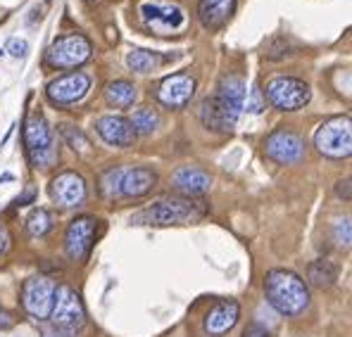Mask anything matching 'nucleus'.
Masks as SVG:
<instances>
[{
  "label": "nucleus",
  "mask_w": 352,
  "mask_h": 337,
  "mask_svg": "<svg viewBox=\"0 0 352 337\" xmlns=\"http://www.w3.org/2000/svg\"><path fill=\"white\" fill-rule=\"evenodd\" d=\"M236 10V0H200L198 17L205 29H221L231 19Z\"/></svg>",
  "instance_id": "nucleus-18"
},
{
  "label": "nucleus",
  "mask_w": 352,
  "mask_h": 337,
  "mask_svg": "<svg viewBox=\"0 0 352 337\" xmlns=\"http://www.w3.org/2000/svg\"><path fill=\"white\" fill-rule=\"evenodd\" d=\"M50 228H53V216L48 209H41V207L31 209V214L27 216V231L31 237H43Z\"/></svg>",
  "instance_id": "nucleus-27"
},
{
  "label": "nucleus",
  "mask_w": 352,
  "mask_h": 337,
  "mask_svg": "<svg viewBox=\"0 0 352 337\" xmlns=\"http://www.w3.org/2000/svg\"><path fill=\"white\" fill-rule=\"evenodd\" d=\"M93 55L91 40L81 34H67L60 36L58 40L50 43L45 50V62L53 69H76V67L86 65Z\"/></svg>",
  "instance_id": "nucleus-5"
},
{
  "label": "nucleus",
  "mask_w": 352,
  "mask_h": 337,
  "mask_svg": "<svg viewBox=\"0 0 352 337\" xmlns=\"http://www.w3.org/2000/svg\"><path fill=\"white\" fill-rule=\"evenodd\" d=\"M264 294L269 304L283 316H298L307 309L309 290L300 276L286 268H274L264 276Z\"/></svg>",
  "instance_id": "nucleus-1"
},
{
  "label": "nucleus",
  "mask_w": 352,
  "mask_h": 337,
  "mask_svg": "<svg viewBox=\"0 0 352 337\" xmlns=\"http://www.w3.org/2000/svg\"><path fill=\"white\" fill-rule=\"evenodd\" d=\"M157 183V174L150 169L136 167V169H126L122 176V197H143Z\"/></svg>",
  "instance_id": "nucleus-21"
},
{
  "label": "nucleus",
  "mask_w": 352,
  "mask_h": 337,
  "mask_svg": "<svg viewBox=\"0 0 352 337\" xmlns=\"http://www.w3.org/2000/svg\"><path fill=\"white\" fill-rule=\"evenodd\" d=\"M5 55V50H0V57H3Z\"/></svg>",
  "instance_id": "nucleus-36"
},
{
  "label": "nucleus",
  "mask_w": 352,
  "mask_h": 337,
  "mask_svg": "<svg viewBox=\"0 0 352 337\" xmlns=\"http://www.w3.org/2000/svg\"><path fill=\"white\" fill-rule=\"evenodd\" d=\"M245 81L241 79V76H224L219 84V91H217V97H219V102L226 107L234 117L238 119L241 117V112L245 110Z\"/></svg>",
  "instance_id": "nucleus-19"
},
{
  "label": "nucleus",
  "mask_w": 352,
  "mask_h": 337,
  "mask_svg": "<svg viewBox=\"0 0 352 337\" xmlns=\"http://www.w3.org/2000/svg\"><path fill=\"white\" fill-rule=\"evenodd\" d=\"M50 318H53V325L58 330H65V333H69V335L76 333V330L86 323V309H84V304H81L79 294L72 288H67V285L58 288V292H55V307H53Z\"/></svg>",
  "instance_id": "nucleus-8"
},
{
  "label": "nucleus",
  "mask_w": 352,
  "mask_h": 337,
  "mask_svg": "<svg viewBox=\"0 0 352 337\" xmlns=\"http://www.w3.org/2000/svg\"><path fill=\"white\" fill-rule=\"evenodd\" d=\"M193 93H195V79L190 74H172L160 81L157 88H155V97L164 107H172V110L188 105Z\"/></svg>",
  "instance_id": "nucleus-13"
},
{
  "label": "nucleus",
  "mask_w": 352,
  "mask_h": 337,
  "mask_svg": "<svg viewBox=\"0 0 352 337\" xmlns=\"http://www.w3.org/2000/svg\"><path fill=\"white\" fill-rule=\"evenodd\" d=\"M12 325H14L12 314H10V311H5V309H0V328L8 330V328H12Z\"/></svg>",
  "instance_id": "nucleus-34"
},
{
  "label": "nucleus",
  "mask_w": 352,
  "mask_h": 337,
  "mask_svg": "<svg viewBox=\"0 0 352 337\" xmlns=\"http://www.w3.org/2000/svg\"><path fill=\"white\" fill-rule=\"evenodd\" d=\"M200 119H203V124L210 131H231L238 121L234 114L221 105L217 95L207 97L203 105H200Z\"/></svg>",
  "instance_id": "nucleus-20"
},
{
  "label": "nucleus",
  "mask_w": 352,
  "mask_h": 337,
  "mask_svg": "<svg viewBox=\"0 0 352 337\" xmlns=\"http://www.w3.org/2000/svg\"><path fill=\"white\" fill-rule=\"evenodd\" d=\"M5 247H8V235H5V231L0 228V254L5 252Z\"/></svg>",
  "instance_id": "nucleus-35"
},
{
  "label": "nucleus",
  "mask_w": 352,
  "mask_h": 337,
  "mask_svg": "<svg viewBox=\"0 0 352 337\" xmlns=\"http://www.w3.org/2000/svg\"><path fill=\"white\" fill-rule=\"evenodd\" d=\"M238 316H241V307L234 299H226V302H219L217 307L210 309V314L205 316V330L210 335H224L229 333L236 325Z\"/></svg>",
  "instance_id": "nucleus-17"
},
{
  "label": "nucleus",
  "mask_w": 352,
  "mask_h": 337,
  "mask_svg": "<svg viewBox=\"0 0 352 337\" xmlns=\"http://www.w3.org/2000/svg\"><path fill=\"white\" fill-rule=\"evenodd\" d=\"M164 62V57H160L157 53H150V50H131L126 55V65L131 67L133 71L138 74H150L153 69H157L160 65Z\"/></svg>",
  "instance_id": "nucleus-24"
},
{
  "label": "nucleus",
  "mask_w": 352,
  "mask_h": 337,
  "mask_svg": "<svg viewBox=\"0 0 352 337\" xmlns=\"http://www.w3.org/2000/svg\"><path fill=\"white\" fill-rule=\"evenodd\" d=\"M98 136L102 138L107 145H115V148H129L136 141V131H133L131 121L126 117H117V114H107L96 121Z\"/></svg>",
  "instance_id": "nucleus-14"
},
{
  "label": "nucleus",
  "mask_w": 352,
  "mask_h": 337,
  "mask_svg": "<svg viewBox=\"0 0 352 337\" xmlns=\"http://www.w3.org/2000/svg\"><path fill=\"white\" fill-rule=\"evenodd\" d=\"M172 183L174 188L179 190L184 197H198L210 190L212 185V178L210 174L203 169H195V167H181L174 171L172 176Z\"/></svg>",
  "instance_id": "nucleus-16"
},
{
  "label": "nucleus",
  "mask_w": 352,
  "mask_h": 337,
  "mask_svg": "<svg viewBox=\"0 0 352 337\" xmlns=\"http://www.w3.org/2000/svg\"><path fill=\"white\" fill-rule=\"evenodd\" d=\"M207 214L205 202L193 197H162L133 221H143L150 226H179V224H195Z\"/></svg>",
  "instance_id": "nucleus-2"
},
{
  "label": "nucleus",
  "mask_w": 352,
  "mask_h": 337,
  "mask_svg": "<svg viewBox=\"0 0 352 337\" xmlns=\"http://www.w3.org/2000/svg\"><path fill=\"white\" fill-rule=\"evenodd\" d=\"M336 276H338V268L329 259H317L307 266V278L314 288H329L336 283Z\"/></svg>",
  "instance_id": "nucleus-23"
},
{
  "label": "nucleus",
  "mask_w": 352,
  "mask_h": 337,
  "mask_svg": "<svg viewBox=\"0 0 352 337\" xmlns=\"http://www.w3.org/2000/svg\"><path fill=\"white\" fill-rule=\"evenodd\" d=\"M24 148H27L29 162L36 169H48L58 159L53 131H50L43 114L36 112L27 117V121H24Z\"/></svg>",
  "instance_id": "nucleus-3"
},
{
  "label": "nucleus",
  "mask_w": 352,
  "mask_h": 337,
  "mask_svg": "<svg viewBox=\"0 0 352 337\" xmlns=\"http://www.w3.org/2000/svg\"><path fill=\"white\" fill-rule=\"evenodd\" d=\"M264 152L276 164H298L305 154V143L298 133L286 131V128H276L264 141Z\"/></svg>",
  "instance_id": "nucleus-10"
},
{
  "label": "nucleus",
  "mask_w": 352,
  "mask_h": 337,
  "mask_svg": "<svg viewBox=\"0 0 352 337\" xmlns=\"http://www.w3.org/2000/svg\"><path fill=\"white\" fill-rule=\"evenodd\" d=\"M129 121H131L136 136H148V133H153L160 126V114L150 110V107H141V110L133 112V117Z\"/></svg>",
  "instance_id": "nucleus-26"
},
{
  "label": "nucleus",
  "mask_w": 352,
  "mask_h": 337,
  "mask_svg": "<svg viewBox=\"0 0 352 337\" xmlns=\"http://www.w3.org/2000/svg\"><path fill=\"white\" fill-rule=\"evenodd\" d=\"M333 237L340 247L350 250L352 247V216H340L333 224Z\"/></svg>",
  "instance_id": "nucleus-29"
},
{
  "label": "nucleus",
  "mask_w": 352,
  "mask_h": 337,
  "mask_svg": "<svg viewBox=\"0 0 352 337\" xmlns=\"http://www.w3.org/2000/svg\"><path fill=\"white\" fill-rule=\"evenodd\" d=\"M264 105H267V97H264V93L260 91V86H252L245 95V110L252 114H260L264 112Z\"/></svg>",
  "instance_id": "nucleus-30"
},
{
  "label": "nucleus",
  "mask_w": 352,
  "mask_h": 337,
  "mask_svg": "<svg viewBox=\"0 0 352 337\" xmlns=\"http://www.w3.org/2000/svg\"><path fill=\"white\" fill-rule=\"evenodd\" d=\"M269 105H274L281 112H295L300 107H305L312 97V91L305 84L302 79H295V76H276L267 84L264 91Z\"/></svg>",
  "instance_id": "nucleus-6"
},
{
  "label": "nucleus",
  "mask_w": 352,
  "mask_h": 337,
  "mask_svg": "<svg viewBox=\"0 0 352 337\" xmlns=\"http://www.w3.org/2000/svg\"><path fill=\"white\" fill-rule=\"evenodd\" d=\"M126 167H112L100 174V195L107 197V200H115V197H122V176Z\"/></svg>",
  "instance_id": "nucleus-25"
},
{
  "label": "nucleus",
  "mask_w": 352,
  "mask_h": 337,
  "mask_svg": "<svg viewBox=\"0 0 352 337\" xmlns=\"http://www.w3.org/2000/svg\"><path fill=\"white\" fill-rule=\"evenodd\" d=\"M336 195L345 202H352V178H343L338 185H336Z\"/></svg>",
  "instance_id": "nucleus-32"
},
{
  "label": "nucleus",
  "mask_w": 352,
  "mask_h": 337,
  "mask_svg": "<svg viewBox=\"0 0 352 337\" xmlns=\"http://www.w3.org/2000/svg\"><path fill=\"white\" fill-rule=\"evenodd\" d=\"M136 86L131 84V81H112V84H107L105 88V97L107 102H110L112 107H119V110H126V107H131L133 102H136Z\"/></svg>",
  "instance_id": "nucleus-22"
},
{
  "label": "nucleus",
  "mask_w": 352,
  "mask_h": 337,
  "mask_svg": "<svg viewBox=\"0 0 352 337\" xmlns=\"http://www.w3.org/2000/svg\"><path fill=\"white\" fill-rule=\"evenodd\" d=\"M243 337H272L267 328H262L260 323H250L245 330H243Z\"/></svg>",
  "instance_id": "nucleus-33"
},
{
  "label": "nucleus",
  "mask_w": 352,
  "mask_h": 337,
  "mask_svg": "<svg viewBox=\"0 0 352 337\" xmlns=\"http://www.w3.org/2000/svg\"><path fill=\"white\" fill-rule=\"evenodd\" d=\"M98 237V219L76 216L65 233V252L72 262H86Z\"/></svg>",
  "instance_id": "nucleus-9"
},
{
  "label": "nucleus",
  "mask_w": 352,
  "mask_h": 337,
  "mask_svg": "<svg viewBox=\"0 0 352 337\" xmlns=\"http://www.w3.org/2000/svg\"><path fill=\"white\" fill-rule=\"evenodd\" d=\"M27 50H29V43L24 38H12L8 45V53L12 57H24L27 55Z\"/></svg>",
  "instance_id": "nucleus-31"
},
{
  "label": "nucleus",
  "mask_w": 352,
  "mask_h": 337,
  "mask_svg": "<svg viewBox=\"0 0 352 337\" xmlns=\"http://www.w3.org/2000/svg\"><path fill=\"white\" fill-rule=\"evenodd\" d=\"M141 14L146 24L155 31H176L184 24V10L172 3H146L141 5Z\"/></svg>",
  "instance_id": "nucleus-15"
},
{
  "label": "nucleus",
  "mask_w": 352,
  "mask_h": 337,
  "mask_svg": "<svg viewBox=\"0 0 352 337\" xmlns=\"http://www.w3.org/2000/svg\"><path fill=\"white\" fill-rule=\"evenodd\" d=\"M314 148L329 159H345L352 154V119L333 117L314 133Z\"/></svg>",
  "instance_id": "nucleus-4"
},
{
  "label": "nucleus",
  "mask_w": 352,
  "mask_h": 337,
  "mask_svg": "<svg viewBox=\"0 0 352 337\" xmlns=\"http://www.w3.org/2000/svg\"><path fill=\"white\" fill-rule=\"evenodd\" d=\"M88 91H91V76L84 74V71H72V74L58 76L45 88L50 102H55V105H74V102L84 100Z\"/></svg>",
  "instance_id": "nucleus-11"
},
{
  "label": "nucleus",
  "mask_w": 352,
  "mask_h": 337,
  "mask_svg": "<svg viewBox=\"0 0 352 337\" xmlns=\"http://www.w3.org/2000/svg\"><path fill=\"white\" fill-rule=\"evenodd\" d=\"M55 292H58V285L50 278L43 276H34L24 283L22 288V307L24 311L36 321H45L50 318L55 307Z\"/></svg>",
  "instance_id": "nucleus-7"
},
{
  "label": "nucleus",
  "mask_w": 352,
  "mask_h": 337,
  "mask_svg": "<svg viewBox=\"0 0 352 337\" xmlns=\"http://www.w3.org/2000/svg\"><path fill=\"white\" fill-rule=\"evenodd\" d=\"M60 128H62V136H65L67 145H69L76 154H81V157L91 154V143H88V138L84 136V131H81V128L72 126V124H62Z\"/></svg>",
  "instance_id": "nucleus-28"
},
{
  "label": "nucleus",
  "mask_w": 352,
  "mask_h": 337,
  "mask_svg": "<svg viewBox=\"0 0 352 337\" xmlns=\"http://www.w3.org/2000/svg\"><path fill=\"white\" fill-rule=\"evenodd\" d=\"M88 190H86V181L81 174L76 171H62L60 176H55L50 181V197L53 202H58L65 209H72V207H79L81 202L86 200Z\"/></svg>",
  "instance_id": "nucleus-12"
}]
</instances>
